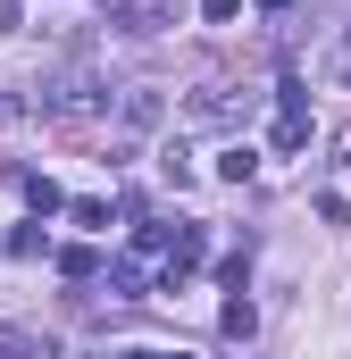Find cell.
Masks as SVG:
<instances>
[{
	"label": "cell",
	"instance_id": "cell-10",
	"mask_svg": "<svg viewBox=\"0 0 351 359\" xmlns=\"http://www.w3.org/2000/svg\"><path fill=\"white\" fill-rule=\"evenodd\" d=\"M159 176H168L176 192H184V184H192V159H184V142H168V151H159Z\"/></svg>",
	"mask_w": 351,
	"mask_h": 359
},
{
	"label": "cell",
	"instance_id": "cell-6",
	"mask_svg": "<svg viewBox=\"0 0 351 359\" xmlns=\"http://www.w3.org/2000/svg\"><path fill=\"white\" fill-rule=\"evenodd\" d=\"M251 168H260V151H251V142H234V151H218V176H226V184H243Z\"/></svg>",
	"mask_w": 351,
	"mask_h": 359
},
{
	"label": "cell",
	"instance_id": "cell-3",
	"mask_svg": "<svg viewBox=\"0 0 351 359\" xmlns=\"http://www.w3.org/2000/svg\"><path fill=\"white\" fill-rule=\"evenodd\" d=\"M218 326H226V343H251V334H260V309H251V301L234 292V301L218 309Z\"/></svg>",
	"mask_w": 351,
	"mask_h": 359
},
{
	"label": "cell",
	"instance_id": "cell-1",
	"mask_svg": "<svg viewBox=\"0 0 351 359\" xmlns=\"http://www.w3.org/2000/svg\"><path fill=\"white\" fill-rule=\"evenodd\" d=\"M34 117H51V126H92V117H109V84L92 76V67H59V76H42L34 100H25Z\"/></svg>",
	"mask_w": 351,
	"mask_h": 359
},
{
	"label": "cell",
	"instance_id": "cell-5",
	"mask_svg": "<svg viewBox=\"0 0 351 359\" xmlns=\"http://www.w3.org/2000/svg\"><path fill=\"white\" fill-rule=\"evenodd\" d=\"M59 276H76V284H92V276H100V251H92V243H76V251H59Z\"/></svg>",
	"mask_w": 351,
	"mask_h": 359
},
{
	"label": "cell",
	"instance_id": "cell-14",
	"mask_svg": "<svg viewBox=\"0 0 351 359\" xmlns=\"http://www.w3.org/2000/svg\"><path fill=\"white\" fill-rule=\"evenodd\" d=\"M251 8H267V17H276V8H293V0H251Z\"/></svg>",
	"mask_w": 351,
	"mask_h": 359
},
{
	"label": "cell",
	"instance_id": "cell-9",
	"mask_svg": "<svg viewBox=\"0 0 351 359\" xmlns=\"http://www.w3.org/2000/svg\"><path fill=\"white\" fill-rule=\"evenodd\" d=\"M301 142H310V117L284 109V117H276V151H301Z\"/></svg>",
	"mask_w": 351,
	"mask_h": 359
},
{
	"label": "cell",
	"instance_id": "cell-4",
	"mask_svg": "<svg viewBox=\"0 0 351 359\" xmlns=\"http://www.w3.org/2000/svg\"><path fill=\"white\" fill-rule=\"evenodd\" d=\"M0 359H51V343L25 334V326H0Z\"/></svg>",
	"mask_w": 351,
	"mask_h": 359
},
{
	"label": "cell",
	"instance_id": "cell-2",
	"mask_svg": "<svg viewBox=\"0 0 351 359\" xmlns=\"http://www.w3.org/2000/svg\"><path fill=\"white\" fill-rule=\"evenodd\" d=\"M159 117H168L159 84H126L117 92V126H126V134H159Z\"/></svg>",
	"mask_w": 351,
	"mask_h": 359
},
{
	"label": "cell",
	"instance_id": "cell-12",
	"mask_svg": "<svg viewBox=\"0 0 351 359\" xmlns=\"http://www.w3.org/2000/svg\"><path fill=\"white\" fill-rule=\"evenodd\" d=\"M201 17H209V25H234V17H243V0H201Z\"/></svg>",
	"mask_w": 351,
	"mask_h": 359
},
{
	"label": "cell",
	"instance_id": "cell-8",
	"mask_svg": "<svg viewBox=\"0 0 351 359\" xmlns=\"http://www.w3.org/2000/svg\"><path fill=\"white\" fill-rule=\"evenodd\" d=\"M67 217H76L84 234H109V201H92V192H84V201H67Z\"/></svg>",
	"mask_w": 351,
	"mask_h": 359
},
{
	"label": "cell",
	"instance_id": "cell-13",
	"mask_svg": "<svg viewBox=\"0 0 351 359\" xmlns=\"http://www.w3.org/2000/svg\"><path fill=\"white\" fill-rule=\"evenodd\" d=\"M109 359H192V351H109Z\"/></svg>",
	"mask_w": 351,
	"mask_h": 359
},
{
	"label": "cell",
	"instance_id": "cell-11",
	"mask_svg": "<svg viewBox=\"0 0 351 359\" xmlns=\"http://www.w3.org/2000/svg\"><path fill=\"white\" fill-rule=\"evenodd\" d=\"M326 76H335V84H351V25H343V42L326 50Z\"/></svg>",
	"mask_w": 351,
	"mask_h": 359
},
{
	"label": "cell",
	"instance_id": "cell-7",
	"mask_svg": "<svg viewBox=\"0 0 351 359\" xmlns=\"http://www.w3.org/2000/svg\"><path fill=\"white\" fill-rule=\"evenodd\" d=\"M17 184H25V201H34L42 217H51V209H67V192H59V184H51V176H17Z\"/></svg>",
	"mask_w": 351,
	"mask_h": 359
}]
</instances>
